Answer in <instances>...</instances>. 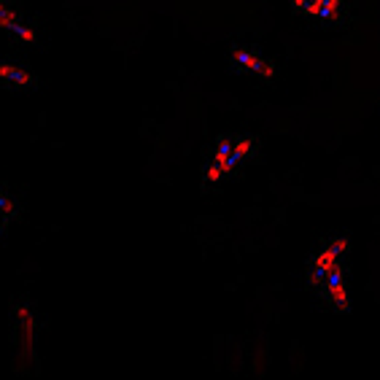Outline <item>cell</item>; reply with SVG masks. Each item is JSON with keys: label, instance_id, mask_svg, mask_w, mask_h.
<instances>
[{"label": "cell", "instance_id": "6da1fadb", "mask_svg": "<svg viewBox=\"0 0 380 380\" xmlns=\"http://www.w3.org/2000/svg\"><path fill=\"white\" fill-rule=\"evenodd\" d=\"M346 253H348V240L346 237H332L313 253L310 267H308L310 284L316 286L321 297L340 313L350 310V294L348 284H346V267H343Z\"/></svg>", "mask_w": 380, "mask_h": 380}, {"label": "cell", "instance_id": "7a4b0ae2", "mask_svg": "<svg viewBox=\"0 0 380 380\" xmlns=\"http://www.w3.org/2000/svg\"><path fill=\"white\" fill-rule=\"evenodd\" d=\"M11 348L17 353V367L22 370H35V359H38V350H35V340H38V316H35V308L25 297L14 299L11 305Z\"/></svg>", "mask_w": 380, "mask_h": 380}, {"label": "cell", "instance_id": "3957f363", "mask_svg": "<svg viewBox=\"0 0 380 380\" xmlns=\"http://www.w3.org/2000/svg\"><path fill=\"white\" fill-rule=\"evenodd\" d=\"M256 140L253 138H219V143L213 146L211 159L202 170V184L216 187L222 184L226 176H232L246 159L253 154Z\"/></svg>", "mask_w": 380, "mask_h": 380}, {"label": "cell", "instance_id": "277c9868", "mask_svg": "<svg viewBox=\"0 0 380 380\" xmlns=\"http://www.w3.org/2000/svg\"><path fill=\"white\" fill-rule=\"evenodd\" d=\"M232 63L237 65L243 73H251L262 81H273L275 78V65L270 63L267 57H262L253 49H235L232 52Z\"/></svg>", "mask_w": 380, "mask_h": 380}, {"label": "cell", "instance_id": "5b68a950", "mask_svg": "<svg viewBox=\"0 0 380 380\" xmlns=\"http://www.w3.org/2000/svg\"><path fill=\"white\" fill-rule=\"evenodd\" d=\"M294 11L305 14V17H316V19H340L343 17V0H291Z\"/></svg>", "mask_w": 380, "mask_h": 380}, {"label": "cell", "instance_id": "8992f818", "mask_svg": "<svg viewBox=\"0 0 380 380\" xmlns=\"http://www.w3.org/2000/svg\"><path fill=\"white\" fill-rule=\"evenodd\" d=\"M0 30L14 35V38L22 41V43H35V30H32L30 25H28L17 11H11L6 3H0Z\"/></svg>", "mask_w": 380, "mask_h": 380}, {"label": "cell", "instance_id": "52a82bcc", "mask_svg": "<svg viewBox=\"0 0 380 380\" xmlns=\"http://www.w3.org/2000/svg\"><path fill=\"white\" fill-rule=\"evenodd\" d=\"M0 84L8 89H30L35 87V76L11 60H0Z\"/></svg>", "mask_w": 380, "mask_h": 380}, {"label": "cell", "instance_id": "ba28073f", "mask_svg": "<svg viewBox=\"0 0 380 380\" xmlns=\"http://www.w3.org/2000/svg\"><path fill=\"white\" fill-rule=\"evenodd\" d=\"M14 219H17V205H14L11 194L0 187V235L8 232V226H11Z\"/></svg>", "mask_w": 380, "mask_h": 380}]
</instances>
